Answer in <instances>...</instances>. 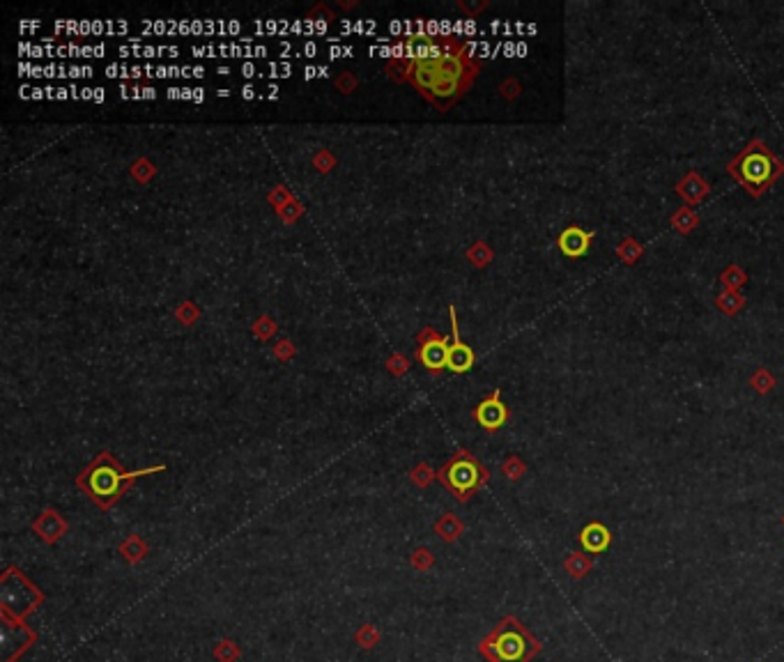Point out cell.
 <instances>
[{
    "label": "cell",
    "instance_id": "9a60e30c",
    "mask_svg": "<svg viewBox=\"0 0 784 662\" xmlns=\"http://www.w3.org/2000/svg\"><path fill=\"white\" fill-rule=\"evenodd\" d=\"M564 570L568 573L573 580H585L587 575L594 570V559L585 552H571L564 559Z\"/></svg>",
    "mask_w": 784,
    "mask_h": 662
},
{
    "label": "cell",
    "instance_id": "7402d4cb",
    "mask_svg": "<svg viewBox=\"0 0 784 662\" xmlns=\"http://www.w3.org/2000/svg\"><path fill=\"white\" fill-rule=\"evenodd\" d=\"M239 647L235 644L232 639H221L219 644L214 647V658L216 662H235L239 658Z\"/></svg>",
    "mask_w": 784,
    "mask_h": 662
},
{
    "label": "cell",
    "instance_id": "5bb4252c",
    "mask_svg": "<svg viewBox=\"0 0 784 662\" xmlns=\"http://www.w3.org/2000/svg\"><path fill=\"white\" fill-rule=\"evenodd\" d=\"M669 223H672V228L678 230L681 235H690L692 230L699 228L702 219L690 205H681L672 216H669Z\"/></svg>",
    "mask_w": 784,
    "mask_h": 662
},
{
    "label": "cell",
    "instance_id": "f1b7e54d",
    "mask_svg": "<svg viewBox=\"0 0 784 662\" xmlns=\"http://www.w3.org/2000/svg\"><path fill=\"white\" fill-rule=\"evenodd\" d=\"M458 7H460V10L469 12V14H478V12L483 10V7H487V3H478V5H465V3H458Z\"/></svg>",
    "mask_w": 784,
    "mask_h": 662
},
{
    "label": "cell",
    "instance_id": "d4e9b609",
    "mask_svg": "<svg viewBox=\"0 0 784 662\" xmlns=\"http://www.w3.org/2000/svg\"><path fill=\"white\" fill-rule=\"evenodd\" d=\"M469 258H472V263L476 265V267H483V265H487L492 260V251L485 246L483 242H476L472 249H469V254H467Z\"/></svg>",
    "mask_w": 784,
    "mask_h": 662
},
{
    "label": "cell",
    "instance_id": "3957f363",
    "mask_svg": "<svg viewBox=\"0 0 784 662\" xmlns=\"http://www.w3.org/2000/svg\"><path fill=\"white\" fill-rule=\"evenodd\" d=\"M159 469L161 467H152V469H141V472L129 474L120 467V463L111 456V453H99V456L78 474V487H81L99 508L108 511L113 504H118V499L125 494V490L138 476L159 472Z\"/></svg>",
    "mask_w": 784,
    "mask_h": 662
},
{
    "label": "cell",
    "instance_id": "8fae6325",
    "mask_svg": "<svg viewBox=\"0 0 784 662\" xmlns=\"http://www.w3.org/2000/svg\"><path fill=\"white\" fill-rule=\"evenodd\" d=\"M674 191H676L678 196H681V200H683L685 205L692 207V205H702L704 200L709 198L711 185L697 170H687L685 175L674 185Z\"/></svg>",
    "mask_w": 784,
    "mask_h": 662
},
{
    "label": "cell",
    "instance_id": "277c9868",
    "mask_svg": "<svg viewBox=\"0 0 784 662\" xmlns=\"http://www.w3.org/2000/svg\"><path fill=\"white\" fill-rule=\"evenodd\" d=\"M543 651L529 628L518 616H504L494 628L478 642V653L487 662H531Z\"/></svg>",
    "mask_w": 784,
    "mask_h": 662
},
{
    "label": "cell",
    "instance_id": "8992f818",
    "mask_svg": "<svg viewBox=\"0 0 784 662\" xmlns=\"http://www.w3.org/2000/svg\"><path fill=\"white\" fill-rule=\"evenodd\" d=\"M42 603H44V594L25 575L21 582V591H14L12 582H7L5 577L0 580V605H3L0 609H3V618L23 623V618Z\"/></svg>",
    "mask_w": 784,
    "mask_h": 662
},
{
    "label": "cell",
    "instance_id": "2e32d148",
    "mask_svg": "<svg viewBox=\"0 0 784 662\" xmlns=\"http://www.w3.org/2000/svg\"><path fill=\"white\" fill-rule=\"evenodd\" d=\"M745 304H747V299L740 290L738 292L736 290H722L716 297V308L720 313H725V316H729V318L738 316V313L745 308Z\"/></svg>",
    "mask_w": 784,
    "mask_h": 662
},
{
    "label": "cell",
    "instance_id": "7a4b0ae2",
    "mask_svg": "<svg viewBox=\"0 0 784 662\" xmlns=\"http://www.w3.org/2000/svg\"><path fill=\"white\" fill-rule=\"evenodd\" d=\"M725 170L752 198H761L784 175V159H780L761 138H750L743 150L725 166Z\"/></svg>",
    "mask_w": 784,
    "mask_h": 662
},
{
    "label": "cell",
    "instance_id": "5b68a950",
    "mask_svg": "<svg viewBox=\"0 0 784 662\" xmlns=\"http://www.w3.org/2000/svg\"><path fill=\"white\" fill-rule=\"evenodd\" d=\"M437 478L456 494L458 501H467L478 487L490 481V472L469 451H458L437 472Z\"/></svg>",
    "mask_w": 784,
    "mask_h": 662
},
{
    "label": "cell",
    "instance_id": "e0dca14e",
    "mask_svg": "<svg viewBox=\"0 0 784 662\" xmlns=\"http://www.w3.org/2000/svg\"><path fill=\"white\" fill-rule=\"evenodd\" d=\"M463 531H465V525L456 516H453V513H447V516H442L437 520V525H435V534H437L444 543L458 541V538L463 536Z\"/></svg>",
    "mask_w": 784,
    "mask_h": 662
},
{
    "label": "cell",
    "instance_id": "836d02e7",
    "mask_svg": "<svg viewBox=\"0 0 784 662\" xmlns=\"http://www.w3.org/2000/svg\"><path fill=\"white\" fill-rule=\"evenodd\" d=\"M782 525H784V516H782Z\"/></svg>",
    "mask_w": 784,
    "mask_h": 662
},
{
    "label": "cell",
    "instance_id": "603a6c76",
    "mask_svg": "<svg viewBox=\"0 0 784 662\" xmlns=\"http://www.w3.org/2000/svg\"><path fill=\"white\" fill-rule=\"evenodd\" d=\"M525 472H527V465L522 463L518 456H511L506 463H504V467H502V474L506 476L509 481H520Z\"/></svg>",
    "mask_w": 784,
    "mask_h": 662
},
{
    "label": "cell",
    "instance_id": "9c48e42d",
    "mask_svg": "<svg viewBox=\"0 0 784 662\" xmlns=\"http://www.w3.org/2000/svg\"><path fill=\"white\" fill-rule=\"evenodd\" d=\"M419 341L423 343L421 350H419L421 363L430 373H440L444 366L449 363V343L444 341L442 336L435 334L433 329H425L423 334L419 336Z\"/></svg>",
    "mask_w": 784,
    "mask_h": 662
},
{
    "label": "cell",
    "instance_id": "ffe728a7",
    "mask_svg": "<svg viewBox=\"0 0 784 662\" xmlns=\"http://www.w3.org/2000/svg\"><path fill=\"white\" fill-rule=\"evenodd\" d=\"M720 283L725 285V290H736L738 292L740 287L747 283V274L738 265H729L727 269H722Z\"/></svg>",
    "mask_w": 784,
    "mask_h": 662
},
{
    "label": "cell",
    "instance_id": "4316f807",
    "mask_svg": "<svg viewBox=\"0 0 784 662\" xmlns=\"http://www.w3.org/2000/svg\"><path fill=\"white\" fill-rule=\"evenodd\" d=\"M499 90H502V94H504V97H506V99H516L518 94H520V85H518L516 81H513V78H509L506 83H502V88H499Z\"/></svg>",
    "mask_w": 784,
    "mask_h": 662
},
{
    "label": "cell",
    "instance_id": "4dcf8cb0",
    "mask_svg": "<svg viewBox=\"0 0 784 662\" xmlns=\"http://www.w3.org/2000/svg\"><path fill=\"white\" fill-rule=\"evenodd\" d=\"M242 94H244V99H251V97H254V88H251V85H247Z\"/></svg>",
    "mask_w": 784,
    "mask_h": 662
},
{
    "label": "cell",
    "instance_id": "1f68e13d",
    "mask_svg": "<svg viewBox=\"0 0 784 662\" xmlns=\"http://www.w3.org/2000/svg\"><path fill=\"white\" fill-rule=\"evenodd\" d=\"M143 97H150V99H154V90H152V88H145V90H143Z\"/></svg>",
    "mask_w": 784,
    "mask_h": 662
},
{
    "label": "cell",
    "instance_id": "44dd1931",
    "mask_svg": "<svg viewBox=\"0 0 784 662\" xmlns=\"http://www.w3.org/2000/svg\"><path fill=\"white\" fill-rule=\"evenodd\" d=\"M120 552H122V556H125L129 563H138L147 554V545L138 536H132V538H127V541L122 543Z\"/></svg>",
    "mask_w": 784,
    "mask_h": 662
},
{
    "label": "cell",
    "instance_id": "ac0fdd59",
    "mask_svg": "<svg viewBox=\"0 0 784 662\" xmlns=\"http://www.w3.org/2000/svg\"><path fill=\"white\" fill-rule=\"evenodd\" d=\"M614 254H616V258L621 260L623 265L633 267L635 263H640V258L644 256V244L637 242L635 237H623L621 242L616 244Z\"/></svg>",
    "mask_w": 784,
    "mask_h": 662
},
{
    "label": "cell",
    "instance_id": "4fadbf2b",
    "mask_svg": "<svg viewBox=\"0 0 784 662\" xmlns=\"http://www.w3.org/2000/svg\"><path fill=\"white\" fill-rule=\"evenodd\" d=\"M32 531L44 543H56L65 536L67 522L63 520V516H60L58 511H44L37 520L32 522Z\"/></svg>",
    "mask_w": 784,
    "mask_h": 662
},
{
    "label": "cell",
    "instance_id": "d6a6232c",
    "mask_svg": "<svg viewBox=\"0 0 784 662\" xmlns=\"http://www.w3.org/2000/svg\"><path fill=\"white\" fill-rule=\"evenodd\" d=\"M203 74H205V72H203V69H200V67L194 69V76H203Z\"/></svg>",
    "mask_w": 784,
    "mask_h": 662
},
{
    "label": "cell",
    "instance_id": "52a82bcc",
    "mask_svg": "<svg viewBox=\"0 0 784 662\" xmlns=\"http://www.w3.org/2000/svg\"><path fill=\"white\" fill-rule=\"evenodd\" d=\"M472 416H474V421H476L478 425H481L483 430H487V432H497V430L502 428V425H506L511 412H509V407L504 405V400H502V391H499V389H494L490 396L483 398L481 403H478V405L474 407Z\"/></svg>",
    "mask_w": 784,
    "mask_h": 662
},
{
    "label": "cell",
    "instance_id": "7c38bea8",
    "mask_svg": "<svg viewBox=\"0 0 784 662\" xmlns=\"http://www.w3.org/2000/svg\"><path fill=\"white\" fill-rule=\"evenodd\" d=\"M578 538H580V545H582V550H585V552L600 554V552L607 550L609 543H612V531H609L603 525V522L594 520V522H589V525L580 531Z\"/></svg>",
    "mask_w": 784,
    "mask_h": 662
},
{
    "label": "cell",
    "instance_id": "ba28073f",
    "mask_svg": "<svg viewBox=\"0 0 784 662\" xmlns=\"http://www.w3.org/2000/svg\"><path fill=\"white\" fill-rule=\"evenodd\" d=\"M594 239H596L594 230H585V228H580V225L571 223L568 228H564L559 232V237H556V246H559V251L566 258L578 260V258H585L589 254Z\"/></svg>",
    "mask_w": 784,
    "mask_h": 662
},
{
    "label": "cell",
    "instance_id": "f546056e",
    "mask_svg": "<svg viewBox=\"0 0 784 662\" xmlns=\"http://www.w3.org/2000/svg\"><path fill=\"white\" fill-rule=\"evenodd\" d=\"M92 97H94V101H104V90L101 88H97L92 92Z\"/></svg>",
    "mask_w": 784,
    "mask_h": 662
},
{
    "label": "cell",
    "instance_id": "484cf974",
    "mask_svg": "<svg viewBox=\"0 0 784 662\" xmlns=\"http://www.w3.org/2000/svg\"><path fill=\"white\" fill-rule=\"evenodd\" d=\"M412 563H414L416 570H428L430 566L435 563V559H433V554L425 550V547H419V550H416L414 556H412Z\"/></svg>",
    "mask_w": 784,
    "mask_h": 662
},
{
    "label": "cell",
    "instance_id": "cb8c5ba5",
    "mask_svg": "<svg viewBox=\"0 0 784 662\" xmlns=\"http://www.w3.org/2000/svg\"><path fill=\"white\" fill-rule=\"evenodd\" d=\"M354 639H356V644H359V647H363V649H373L378 644V639H380V632L375 630V625H361L359 628V632L354 635Z\"/></svg>",
    "mask_w": 784,
    "mask_h": 662
},
{
    "label": "cell",
    "instance_id": "6da1fadb",
    "mask_svg": "<svg viewBox=\"0 0 784 662\" xmlns=\"http://www.w3.org/2000/svg\"><path fill=\"white\" fill-rule=\"evenodd\" d=\"M481 63L472 46L456 35L416 32L403 39V56L389 63L396 81H409L440 111H447L469 90Z\"/></svg>",
    "mask_w": 784,
    "mask_h": 662
},
{
    "label": "cell",
    "instance_id": "d6986e66",
    "mask_svg": "<svg viewBox=\"0 0 784 662\" xmlns=\"http://www.w3.org/2000/svg\"><path fill=\"white\" fill-rule=\"evenodd\" d=\"M747 385L752 387L754 394L766 396V394H771V391L775 389L778 380H775V375H773L769 368H757L752 375H750V380H747Z\"/></svg>",
    "mask_w": 784,
    "mask_h": 662
},
{
    "label": "cell",
    "instance_id": "83f0119b",
    "mask_svg": "<svg viewBox=\"0 0 784 662\" xmlns=\"http://www.w3.org/2000/svg\"><path fill=\"white\" fill-rule=\"evenodd\" d=\"M336 85H338V88H341L343 92H350V90L354 88V85H356V81H354V76H350V74L345 72V76H343Z\"/></svg>",
    "mask_w": 784,
    "mask_h": 662
},
{
    "label": "cell",
    "instance_id": "30bf717a",
    "mask_svg": "<svg viewBox=\"0 0 784 662\" xmlns=\"http://www.w3.org/2000/svg\"><path fill=\"white\" fill-rule=\"evenodd\" d=\"M451 313V331H453V343L449 345V363L447 368L453 373H467L474 366V352L467 343L460 341V331H458V318L453 306L449 308Z\"/></svg>",
    "mask_w": 784,
    "mask_h": 662
}]
</instances>
